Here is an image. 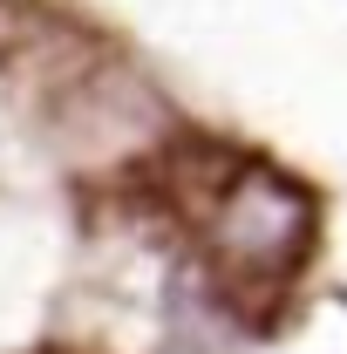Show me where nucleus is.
Masks as SVG:
<instances>
[{
  "instance_id": "obj_1",
  "label": "nucleus",
  "mask_w": 347,
  "mask_h": 354,
  "mask_svg": "<svg viewBox=\"0 0 347 354\" xmlns=\"http://www.w3.org/2000/svg\"><path fill=\"white\" fill-rule=\"evenodd\" d=\"M313 232H320V205L300 177L272 171L259 157H238L232 184L218 191V218H212L225 266L238 279H286L313 252Z\"/></svg>"
}]
</instances>
